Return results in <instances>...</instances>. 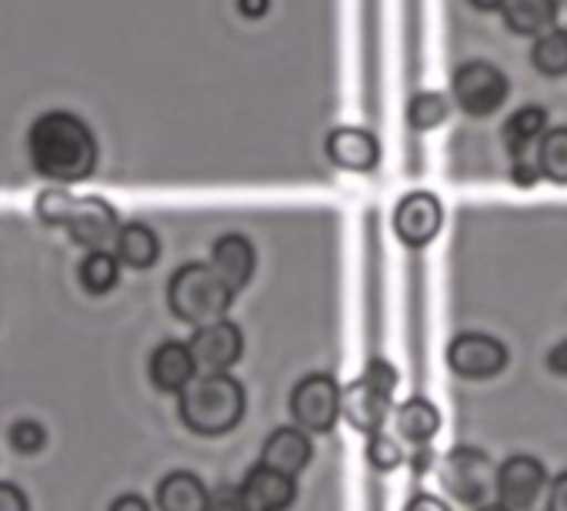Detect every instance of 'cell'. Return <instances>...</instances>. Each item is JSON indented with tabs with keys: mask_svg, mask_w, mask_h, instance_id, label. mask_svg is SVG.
Here are the masks:
<instances>
[{
	"mask_svg": "<svg viewBox=\"0 0 567 511\" xmlns=\"http://www.w3.org/2000/svg\"><path fill=\"white\" fill-rule=\"evenodd\" d=\"M78 282L87 295H107L121 282V258L107 247L87 251L81 265H78Z\"/></svg>",
	"mask_w": 567,
	"mask_h": 511,
	"instance_id": "22",
	"label": "cell"
},
{
	"mask_svg": "<svg viewBox=\"0 0 567 511\" xmlns=\"http://www.w3.org/2000/svg\"><path fill=\"white\" fill-rule=\"evenodd\" d=\"M210 491L194 471H171L157 481L161 511H207Z\"/></svg>",
	"mask_w": 567,
	"mask_h": 511,
	"instance_id": "19",
	"label": "cell"
},
{
	"mask_svg": "<svg viewBox=\"0 0 567 511\" xmlns=\"http://www.w3.org/2000/svg\"><path fill=\"white\" fill-rule=\"evenodd\" d=\"M394 428L411 444H431V438L441 428V411H437V405L431 398L414 395V398H408V401H401L394 408Z\"/></svg>",
	"mask_w": 567,
	"mask_h": 511,
	"instance_id": "20",
	"label": "cell"
},
{
	"mask_svg": "<svg viewBox=\"0 0 567 511\" xmlns=\"http://www.w3.org/2000/svg\"><path fill=\"white\" fill-rule=\"evenodd\" d=\"M240 491L247 494V501H250L257 511H284V508H288V504L295 501V494H298L291 474H284V471H277V468H267L264 461L254 464V468L244 474Z\"/></svg>",
	"mask_w": 567,
	"mask_h": 511,
	"instance_id": "16",
	"label": "cell"
},
{
	"mask_svg": "<svg viewBox=\"0 0 567 511\" xmlns=\"http://www.w3.org/2000/svg\"><path fill=\"white\" fill-rule=\"evenodd\" d=\"M368 461L381 471H391L404 461V448L394 435H384V431H374L368 438Z\"/></svg>",
	"mask_w": 567,
	"mask_h": 511,
	"instance_id": "28",
	"label": "cell"
},
{
	"mask_svg": "<svg viewBox=\"0 0 567 511\" xmlns=\"http://www.w3.org/2000/svg\"><path fill=\"white\" fill-rule=\"evenodd\" d=\"M341 415L351 421V428L374 435V431H381V425L391 415V391L371 385L368 378H358L341 395Z\"/></svg>",
	"mask_w": 567,
	"mask_h": 511,
	"instance_id": "15",
	"label": "cell"
},
{
	"mask_svg": "<svg viewBox=\"0 0 567 511\" xmlns=\"http://www.w3.org/2000/svg\"><path fill=\"white\" fill-rule=\"evenodd\" d=\"M114 254L121 258V265L134 268V272H147L157 265L161 258V237L151 224L144 221H127L121 224L117 231V241H114Z\"/></svg>",
	"mask_w": 567,
	"mask_h": 511,
	"instance_id": "18",
	"label": "cell"
},
{
	"mask_svg": "<svg viewBox=\"0 0 567 511\" xmlns=\"http://www.w3.org/2000/svg\"><path fill=\"white\" fill-rule=\"evenodd\" d=\"M207 511H257V508L247 501V494H244L240 488H230V484H224V488L210 491Z\"/></svg>",
	"mask_w": 567,
	"mask_h": 511,
	"instance_id": "30",
	"label": "cell"
},
{
	"mask_svg": "<svg viewBox=\"0 0 567 511\" xmlns=\"http://www.w3.org/2000/svg\"><path fill=\"white\" fill-rule=\"evenodd\" d=\"M361 378H368L371 385H378V388H384V391H391V395H394V388H398V371H394V365H391L388 358H371V361L364 365Z\"/></svg>",
	"mask_w": 567,
	"mask_h": 511,
	"instance_id": "31",
	"label": "cell"
},
{
	"mask_svg": "<svg viewBox=\"0 0 567 511\" xmlns=\"http://www.w3.org/2000/svg\"><path fill=\"white\" fill-rule=\"evenodd\" d=\"M34 217L44 227H64L74 244L97 251L114 247L121 231L117 207L101 194H71L64 184L41 187L34 197Z\"/></svg>",
	"mask_w": 567,
	"mask_h": 511,
	"instance_id": "2",
	"label": "cell"
},
{
	"mask_svg": "<svg viewBox=\"0 0 567 511\" xmlns=\"http://www.w3.org/2000/svg\"><path fill=\"white\" fill-rule=\"evenodd\" d=\"M31 177L51 184H84L101 167V141L87 117L68 108H48L34 114L21 141Z\"/></svg>",
	"mask_w": 567,
	"mask_h": 511,
	"instance_id": "1",
	"label": "cell"
},
{
	"mask_svg": "<svg viewBox=\"0 0 567 511\" xmlns=\"http://www.w3.org/2000/svg\"><path fill=\"white\" fill-rule=\"evenodd\" d=\"M530 64L544 78H564L567 74V31H544L530 48Z\"/></svg>",
	"mask_w": 567,
	"mask_h": 511,
	"instance_id": "23",
	"label": "cell"
},
{
	"mask_svg": "<svg viewBox=\"0 0 567 511\" xmlns=\"http://www.w3.org/2000/svg\"><path fill=\"white\" fill-rule=\"evenodd\" d=\"M441 224H444V207L431 191H411L394 207V234L411 247L431 244Z\"/></svg>",
	"mask_w": 567,
	"mask_h": 511,
	"instance_id": "9",
	"label": "cell"
},
{
	"mask_svg": "<svg viewBox=\"0 0 567 511\" xmlns=\"http://www.w3.org/2000/svg\"><path fill=\"white\" fill-rule=\"evenodd\" d=\"M544 484H547V468L534 454H511L497 468V478H494L501 501L511 508H530L537 494L544 491Z\"/></svg>",
	"mask_w": 567,
	"mask_h": 511,
	"instance_id": "11",
	"label": "cell"
},
{
	"mask_svg": "<svg viewBox=\"0 0 567 511\" xmlns=\"http://www.w3.org/2000/svg\"><path fill=\"white\" fill-rule=\"evenodd\" d=\"M187 345L200 371H227L244 355V331L234 321L220 318V321L200 325Z\"/></svg>",
	"mask_w": 567,
	"mask_h": 511,
	"instance_id": "8",
	"label": "cell"
},
{
	"mask_svg": "<svg viewBox=\"0 0 567 511\" xmlns=\"http://www.w3.org/2000/svg\"><path fill=\"white\" fill-rule=\"evenodd\" d=\"M237 11H240L247 21H260V18L270 11V0H237Z\"/></svg>",
	"mask_w": 567,
	"mask_h": 511,
	"instance_id": "37",
	"label": "cell"
},
{
	"mask_svg": "<svg viewBox=\"0 0 567 511\" xmlns=\"http://www.w3.org/2000/svg\"><path fill=\"white\" fill-rule=\"evenodd\" d=\"M504 24L520 38H540L557 21V0H504Z\"/></svg>",
	"mask_w": 567,
	"mask_h": 511,
	"instance_id": "21",
	"label": "cell"
},
{
	"mask_svg": "<svg viewBox=\"0 0 567 511\" xmlns=\"http://www.w3.org/2000/svg\"><path fill=\"white\" fill-rule=\"evenodd\" d=\"M0 511H31L24 488H18L14 481H0Z\"/></svg>",
	"mask_w": 567,
	"mask_h": 511,
	"instance_id": "32",
	"label": "cell"
},
{
	"mask_svg": "<svg viewBox=\"0 0 567 511\" xmlns=\"http://www.w3.org/2000/svg\"><path fill=\"white\" fill-rule=\"evenodd\" d=\"M315 458V444L308 438V431L301 425H280L274 428L267 438H264V448H260V461L267 468H277L284 474L298 478Z\"/></svg>",
	"mask_w": 567,
	"mask_h": 511,
	"instance_id": "12",
	"label": "cell"
},
{
	"mask_svg": "<svg viewBox=\"0 0 567 511\" xmlns=\"http://www.w3.org/2000/svg\"><path fill=\"white\" fill-rule=\"evenodd\" d=\"M341 395L344 388L331 375L311 371L295 385L288 408L305 431H331L341 415Z\"/></svg>",
	"mask_w": 567,
	"mask_h": 511,
	"instance_id": "5",
	"label": "cell"
},
{
	"mask_svg": "<svg viewBox=\"0 0 567 511\" xmlns=\"http://www.w3.org/2000/svg\"><path fill=\"white\" fill-rule=\"evenodd\" d=\"M454 101L471 117H491L507 101V78L501 68L484 61H467L454 74Z\"/></svg>",
	"mask_w": 567,
	"mask_h": 511,
	"instance_id": "6",
	"label": "cell"
},
{
	"mask_svg": "<svg viewBox=\"0 0 567 511\" xmlns=\"http://www.w3.org/2000/svg\"><path fill=\"white\" fill-rule=\"evenodd\" d=\"M547 127V111L544 108H520L517 114H511V121L504 124V141L511 144H527V141H540Z\"/></svg>",
	"mask_w": 567,
	"mask_h": 511,
	"instance_id": "26",
	"label": "cell"
},
{
	"mask_svg": "<svg viewBox=\"0 0 567 511\" xmlns=\"http://www.w3.org/2000/svg\"><path fill=\"white\" fill-rule=\"evenodd\" d=\"M477 511H514L511 504H504V501H484Z\"/></svg>",
	"mask_w": 567,
	"mask_h": 511,
	"instance_id": "40",
	"label": "cell"
},
{
	"mask_svg": "<svg viewBox=\"0 0 567 511\" xmlns=\"http://www.w3.org/2000/svg\"><path fill=\"white\" fill-rule=\"evenodd\" d=\"M44 441H48V428H44L38 418H18V421L11 425V444H14V448H21V451H38V448H44Z\"/></svg>",
	"mask_w": 567,
	"mask_h": 511,
	"instance_id": "29",
	"label": "cell"
},
{
	"mask_svg": "<svg viewBox=\"0 0 567 511\" xmlns=\"http://www.w3.org/2000/svg\"><path fill=\"white\" fill-rule=\"evenodd\" d=\"M494 468L487 451L474 448V444H457L444 454L441 461V484L457 498V501H481L491 484H494Z\"/></svg>",
	"mask_w": 567,
	"mask_h": 511,
	"instance_id": "7",
	"label": "cell"
},
{
	"mask_svg": "<svg viewBox=\"0 0 567 511\" xmlns=\"http://www.w3.org/2000/svg\"><path fill=\"white\" fill-rule=\"evenodd\" d=\"M324 147L331 164L351 174H371L381 164V144L364 127H334Z\"/></svg>",
	"mask_w": 567,
	"mask_h": 511,
	"instance_id": "13",
	"label": "cell"
},
{
	"mask_svg": "<svg viewBox=\"0 0 567 511\" xmlns=\"http://www.w3.org/2000/svg\"><path fill=\"white\" fill-rule=\"evenodd\" d=\"M147 375H151L154 388H161V391H181L197 375V361L190 355V345H184V341H161L151 351Z\"/></svg>",
	"mask_w": 567,
	"mask_h": 511,
	"instance_id": "17",
	"label": "cell"
},
{
	"mask_svg": "<svg viewBox=\"0 0 567 511\" xmlns=\"http://www.w3.org/2000/svg\"><path fill=\"white\" fill-rule=\"evenodd\" d=\"M511 181L517 187H534L544 174H540V141H527V144H511Z\"/></svg>",
	"mask_w": 567,
	"mask_h": 511,
	"instance_id": "27",
	"label": "cell"
},
{
	"mask_svg": "<svg viewBox=\"0 0 567 511\" xmlns=\"http://www.w3.org/2000/svg\"><path fill=\"white\" fill-rule=\"evenodd\" d=\"M547 511H567V471H560V474L550 481V491H547Z\"/></svg>",
	"mask_w": 567,
	"mask_h": 511,
	"instance_id": "33",
	"label": "cell"
},
{
	"mask_svg": "<svg viewBox=\"0 0 567 511\" xmlns=\"http://www.w3.org/2000/svg\"><path fill=\"white\" fill-rule=\"evenodd\" d=\"M404 511H451V504L441 501L437 494H414Z\"/></svg>",
	"mask_w": 567,
	"mask_h": 511,
	"instance_id": "36",
	"label": "cell"
},
{
	"mask_svg": "<svg viewBox=\"0 0 567 511\" xmlns=\"http://www.w3.org/2000/svg\"><path fill=\"white\" fill-rule=\"evenodd\" d=\"M431 461H434V451H427V448H424V451H417V454L411 458L414 471H427V468H431Z\"/></svg>",
	"mask_w": 567,
	"mask_h": 511,
	"instance_id": "38",
	"label": "cell"
},
{
	"mask_svg": "<svg viewBox=\"0 0 567 511\" xmlns=\"http://www.w3.org/2000/svg\"><path fill=\"white\" fill-rule=\"evenodd\" d=\"M107 511H151V504H147L141 494L124 491V494H117V498L111 501V508H107Z\"/></svg>",
	"mask_w": 567,
	"mask_h": 511,
	"instance_id": "35",
	"label": "cell"
},
{
	"mask_svg": "<svg viewBox=\"0 0 567 511\" xmlns=\"http://www.w3.org/2000/svg\"><path fill=\"white\" fill-rule=\"evenodd\" d=\"M447 365L461 378H494L507 365V348L491 335L467 331L447 345Z\"/></svg>",
	"mask_w": 567,
	"mask_h": 511,
	"instance_id": "10",
	"label": "cell"
},
{
	"mask_svg": "<svg viewBox=\"0 0 567 511\" xmlns=\"http://www.w3.org/2000/svg\"><path fill=\"white\" fill-rule=\"evenodd\" d=\"M247 411L244 385L227 371H204L194 375L177 391V415L197 435H224L240 425Z\"/></svg>",
	"mask_w": 567,
	"mask_h": 511,
	"instance_id": "3",
	"label": "cell"
},
{
	"mask_svg": "<svg viewBox=\"0 0 567 511\" xmlns=\"http://www.w3.org/2000/svg\"><path fill=\"white\" fill-rule=\"evenodd\" d=\"M540 174L550 184H567V127H554L540 137Z\"/></svg>",
	"mask_w": 567,
	"mask_h": 511,
	"instance_id": "25",
	"label": "cell"
},
{
	"mask_svg": "<svg viewBox=\"0 0 567 511\" xmlns=\"http://www.w3.org/2000/svg\"><path fill=\"white\" fill-rule=\"evenodd\" d=\"M474 8H481V11H501L504 8V0H471Z\"/></svg>",
	"mask_w": 567,
	"mask_h": 511,
	"instance_id": "39",
	"label": "cell"
},
{
	"mask_svg": "<svg viewBox=\"0 0 567 511\" xmlns=\"http://www.w3.org/2000/svg\"><path fill=\"white\" fill-rule=\"evenodd\" d=\"M210 268L220 275V282L237 295L250 285L254 278V268H257V254H254V244L244 237V234H220L214 244H210Z\"/></svg>",
	"mask_w": 567,
	"mask_h": 511,
	"instance_id": "14",
	"label": "cell"
},
{
	"mask_svg": "<svg viewBox=\"0 0 567 511\" xmlns=\"http://www.w3.org/2000/svg\"><path fill=\"white\" fill-rule=\"evenodd\" d=\"M230 302H234V292L204 262L181 265L167 282V305H171L174 318H181L184 325H194V328L220 321L230 311Z\"/></svg>",
	"mask_w": 567,
	"mask_h": 511,
	"instance_id": "4",
	"label": "cell"
},
{
	"mask_svg": "<svg viewBox=\"0 0 567 511\" xmlns=\"http://www.w3.org/2000/svg\"><path fill=\"white\" fill-rule=\"evenodd\" d=\"M547 368H550V375L567 378V338H564V341H557V345L547 351Z\"/></svg>",
	"mask_w": 567,
	"mask_h": 511,
	"instance_id": "34",
	"label": "cell"
},
{
	"mask_svg": "<svg viewBox=\"0 0 567 511\" xmlns=\"http://www.w3.org/2000/svg\"><path fill=\"white\" fill-rule=\"evenodd\" d=\"M451 117V101L441 91H421L408 104V124L414 131H434Z\"/></svg>",
	"mask_w": 567,
	"mask_h": 511,
	"instance_id": "24",
	"label": "cell"
}]
</instances>
